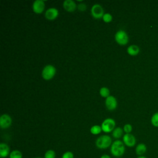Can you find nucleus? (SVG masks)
<instances>
[{"instance_id":"423d86ee","label":"nucleus","mask_w":158,"mask_h":158,"mask_svg":"<svg viewBox=\"0 0 158 158\" xmlns=\"http://www.w3.org/2000/svg\"><path fill=\"white\" fill-rule=\"evenodd\" d=\"M91 12L92 16L95 19H100L102 18L104 15V9L102 7L98 4H94L91 9Z\"/></svg>"},{"instance_id":"aec40b11","label":"nucleus","mask_w":158,"mask_h":158,"mask_svg":"<svg viewBox=\"0 0 158 158\" xmlns=\"http://www.w3.org/2000/svg\"><path fill=\"white\" fill-rule=\"evenodd\" d=\"M151 123L154 127H158V112L154 113L152 115L151 118Z\"/></svg>"},{"instance_id":"dca6fc26","label":"nucleus","mask_w":158,"mask_h":158,"mask_svg":"<svg viewBox=\"0 0 158 158\" xmlns=\"http://www.w3.org/2000/svg\"><path fill=\"white\" fill-rule=\"evenodd\" d=\"M123 131H124L123 130L121 127L115 128V129L112 131V136L115 139H118L123 136Z\"/></svg>"},{"instance_id":"393cba45","label":"nucleus","mask_w":158,"mask_h":158,"mask_svg":"<svg viewBox=\"0 0 158 158\" xmlns=\"http://www.w3.org/2000/svg\"><path fill=\"white\" fill-rule=\"evenodd\" d=\"M78 9L80 11H85L86 9V6L84 3H80L78 5Z\"/></svg>"},{"instance_id":"4be33fe9","label":"nucleus","mask_w":158,"mask_h":158,"mask_svg":"<svg viewBox=\"0 0 158 158\" xmlns=\"http://www.w3.org/2000/svg\"><path fill=\"white\" fill-rule=\"evenodd\" d=\"M102 19H103L104 22H105L106 23H109L112 21V16L109 13H106L104 14V15L102 17Z\"/></svg>"},{"instance_id":"a878e982","label":"nucleus","mask_w":158,"mask_h":158,"mask_svg":"<svg viewBox=\"0 0 158 158\" xmlns=\"http://www.w3.org/2000/svg\"><path fill=\"white\" fill-rule=\"evenodd\" d=\"M100 158H111V157L109 155H107V154H103V155H102L101 156Z\"/></svg>"},{"instance_id":"412c9836","label":"nucleus","mask_w":158,"mask_h":158,"mask_svg":"<svg viewBox=\"0 0 158 158\" xmlns=\"http://www.w3.org/2000/svg\"><path fill=\"white\" fill-rule=\"evenodd\" d=\"M56 157V152L52 149H49L46 151L44 153V158H55Z\"/></svg>"},{"instance_id":"1a4fd4ad","label":"nucleus","mask_w":158,"mask_h":158,"mask_svg":"<svg viewBox=\"0 0 158 158\" xmlns=\"http://www.w3.org/2000/svg\"><path fill=\"white\" fill-rule=\"evenodd\" d=\"M32 8L33 12L36 14H41L44 10L45 3L43 0H36L33 3Z\"/></svg>"},{"instance_id":"c85d7f7f","label":"nucleus","mask_w":158,"mask_h":158,"mask_svg":"<svg viewBox=\"0 0 158 158\" xmlns=\"http://www.w3.org/2000/svg\"><path fill=\"white\" fill-rule=\"evenodd\" d=\"M119 158H120V157H119Z\"/></svg>"},{"instance_id":"9d476101","label":"nucleus","mask_w":158,"mask_h":158,"mask_svg":"<svg viewBox=\"0 0 158 158\" xmlns=\"http://www.w3.org/2000/svg\"><path fill=\"white\" fill-rule=\"evenodd\" d=\"M105 104L108 110H113L117 108V101L115 97L113 96H109L106 99Z\"/></svg>"},{"instance_id":"f3484780","label":"nucleus","mask_w":158,"mask_h":158,"mask_svg":"<svg viewBox=\"0 0 158 158\" xmlns=\"http://www.w3.org/2000/svg\"><path fill=\"white\" fill-rule=\"evenodd\" d=\"M101 131H102L101 126H99L98 125H93L90 128V132L93 135H98L101 132Z\"/></svg>"},{"instance_id":"f03ea898","label":"nucleus","mask_w":158,"mask_h":158,"mask_svg":"<svg viewBox=\"0 0 158 158\" xmlns=\"http://www.w3.org/2000/svg\"><path fill=\"white\" fill-rule=\"evenodd\" d=\"M112 143V138L110 136L107 135L100 136L96 140V147L101 149H104L110 147Z\"/></svg>"},{"instance_id":"7ed1b4c3","label":"nucleus","mask_w":158,"mask_h":158,"mask_svg":"<svg viewBox=\"0 0 158 158\" xmlns=\"http://www.w3.org/2000/svg\"><path fill=\"white\" fill-rule=\"evenodd\" d=\"M56 72V68L52 65H46L42 70V77L45 80H51L55 75Z\"/></svg>"},{"instance_id":"f8f14e48","label":"nucleus","mask_w":158,"mask_h":158,"mask_svg":"<svg viewBox=\"0 0 158 158\" xmlns=\"http://www.w3.org/2000/svg\"><path fill=\"white\" fill-rule=\"evenodd\" d=\"M63 7L69 12H73L77 9V4L73 0H65L63 2Z\"/></svg>"},{"instance_id":"f257e3e1","label":"nucleus","mask_w":158,"mask_h":158,"mask_svg":"<svg viewBox=\"0 0 158 158\" xmlns=\"http://www.w3.org/2000/svg\"><path fill=\"white\" fill-rule=\"evenodd\" d=\"M125 145L122 141H120L119 139L114 141L112 143L110 148L111 154L113 156L116 157L117 158L122 157L124 154L125 151Z\"/></svg>"},{"instance_id":"a211bd4d","label":"nucleus","mask_w":158,"mask_h":158,"mask_svg":"<svg viewBox=\"0 0 158 158\" xmlns=\"http://www.w3.org/2000/svg\"><path fill=\"white\" fill-rule=\"evenodd\" d=\"M9 158H22V153L19 150H13L9 154Z\"/></svg>"},{"instance_id":"cd10ccee","label":"nucleus","mask_w":158,"mask_h":158,"mask_svg":"<svg viewBox=\"0 0 158 158\" xmlns=\"http://www.w3.org/2000/svg\"><path fill=\"white\" fill-rule=\"evenodd\" d=\"M35 158H42V157H35Z\"/></svg>"},{"instance_id":"6e6552de","label":"nucleus","mask_w":158,"mask_h":158,"mask_svg":"<svg viewBox=\"0 0 158 158\" xmlns=\"http://www.w3.org/2000/svg\"><path fill=\"white\" fill-rule=\"evenodd\" d=\"M12 124V118L8 114H4L0 117V127L1 128L6 129L9 128Z\"/></svg>"},{"instance_id":"4468645a","label":"nucleus","mask_w":158,"mask_h":158,"mask_svg":"<svg viewBox=\"0 0 158 158\" xmlns=\"http://www.w3.org/2000/svg\"><path fill=\"white\" fill-rule=\"evenodd\" d=\"M147 151V146L144 143H139L135 148V152L138 156H143Z\"/></svg>"},{"instance_id":"5701e85b","label":"nucleus","mask_w":158,"mask_h":158,"mask_svg":"<svg viewBox=\"0 0 158 158\" xmlns=\"http://www.w3.org/2000/svg\"><path fill=\"white\" fill-rule=\"evenodd\" d=\"M123 130L125 133H130L133 130V127L129 123H127L123 126Z\"/></svg>"},{"instance_id":"bb28decb","label":"nucleus","mask_w":158,"mask_h":158,"mask_svg":"<svg viewBox=\"0 0 158 158\" xmlns=\"http://www.w3.org/2000/svg\"><path fill=\"white\" fill-rule=\"evenodd\" d=\"M136 158H147V157L144 156H138Z\"/></svg>"},{"instance_id":"9b49d317","label":"nucleus","mask_w":158,"mask_h":158,"mask_svg":"<svg viewBox=\"0 0 158 158\" xmlns=\"http://www.w3.org/2000/svg\"><path fill=\"white\" fill-rule=\"evenodd\" d=\"M59 15V10L54 7H51L48 9L44 14L45 17L49 20H55Z\"/></svg>"},{"instance_id":"6ab92c4d","label":"nucleus","mask_w":158,"mask_h":158,"mask_svg":"<svg viewBox=\"0 0 158 158\" xmlns=\"http://www.w3.org/2000/svg\"><path fill=\"white\" fill-rule=\"evenodd\" d=\"M100 95L103 98H107L110 95V91L108 88L107 87H102L99 90Z\"/></svg>"},{"instance_id":"2eb2a0df","label":"nucleus","mask_w":158,"mask_h":158,"mask_svg":"<svg viewBox=\"0 0 158 158\" xmlns=\"http://www.w3.org/2000/svg\"><path fill=\"white\" fill-rule=\"evenodd\" d=\"M127 51L129 55L135 56L139 54V48L136 44H131L128 47Z\"/></svg>"},{"instance_id":"ddd939ff","label":"nucleus","mask_w":158,"mask_h":158,"mask_svg":"<svg viewBox=\"0 0 158 158\" xmlns=\"http://www.w3.org/2000/svg\"><path fill=\"white\" fill-rule=\"evenodd\" d=\"M10 153V152L9 146L4 143H1L0 144V157H7L8 156H9Z\"/></svg>"},{"instance_id":"39448f33","label":"nucleus","mask_w":158,"mask_h":158,"mask_svg":"<svg viewBox=\"0 0 158 158\" xmlns=\"http://www.w3.org/2000/svg\"><path fill=\"white\" fill-rule=\"evenodd\" d=\"M115 122L113 118H106L101 124L102 130L105 133H110L115 129Z\"/></svg>"},{"instance_id":"20e7f679","label":"nucleus","mask_w":158,"mask_h":158,"mask_svg":"<svg viewBox=\"0 0 158 158\" xmlns=\"http://www.w3.org/2000/svg\"><path fill=\"white\" fill-rule=\"evenodd\" d=\"M115 40L116 42L121 46L126 45L129 41L127 33L122 30H120L116 32L115 35Z\"/></svg>"},{"instance_id":"0eeeda50","label":"nucleus","mask_w":158,"mask_h":158,"mask_svg":"<svg viewBox=\"0 0 158 158\" xmlns=\"http://www.w3.org/2000/svg\"><path fill=\"white\" fill-rule=\"evenodd\" d=\"M123 142L125 146L129 148H132L135 146L136 139L135 136L131 133H125L123 136Z\"/></svg>"},{"instance_id":"b1692460","label":"nucleus","mask_w":158,"mask_h":158,"mask_svg":"<svg viewBox=\"0 0 158 158\" xmlns=\"http://www.w3.org/2000/svg\"><path fill=\"white\" fill-rule=\"evenodd\" d=\"M62 158H74V155L71 151H66L62 154Z\"/></svg>"}]
</instances>
